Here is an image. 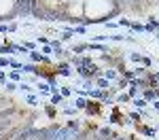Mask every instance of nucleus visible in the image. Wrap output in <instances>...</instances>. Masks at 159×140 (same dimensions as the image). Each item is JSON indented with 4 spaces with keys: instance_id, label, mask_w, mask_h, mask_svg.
Wrapping results in <instances>:
<instances>
[{
    "instance_id": "f257e3e1",
    "label": "nucleus",
    "mask_w": 159,
    "mask_h": 140,
    "mask_svg": "<svg viewBox=\"0 0 159 140\" xmlns=\"http://www.w3.org/2000/svg\"><path fill=\"white\" fill-rule=\"evenodd\" d=\"M17 11H19V13H28V11H30V2H28V0H19Z\"/></svg>"
}]
</instances>
